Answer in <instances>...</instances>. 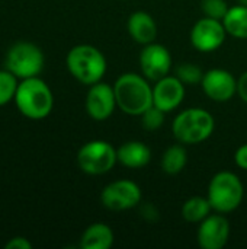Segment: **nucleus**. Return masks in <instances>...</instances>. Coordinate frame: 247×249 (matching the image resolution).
Segmentation results:
<instances>
[{
  "label": "nucleus",
  "mask_w": 247,
  "mask_h": 249,
  "mask_svg": "<svg viewBox=\"0 0 247 249\" xmlns=\"http://www.w3.org/2000/svg\"><path fill=\"white\" fill-rule=\"evenodd\" d=\"M19 79L7 69L0 70V108L13 102L17 90Z\"/></svg>",
  "instance_id": "412c9836"
},
{
  "label": "nucleus",
  "mask_w": 247,
  "mask_h": 249,
  "mask_svg": "<svg viewBox=\"0 0 247 249\" xmlns=\"http://www.w3.org/2000/svg\"><path fill=\"white\" fill-rule=\"evenodd\" d=\"M214 128V117L204 108H188L179 112L172 123L173 137L182 144L202 143L211 137Z\"/></svg>",
  "instance_id": "20e7f679"
},
{
  "label": "nucleus",
  "mask_w": 247,
  "mask_h": 249,
  "mask_svg": "<svg viewBox=\"0 0 247 249\" xmlns=\"http://www.w3.org/2000/svg\"><path fill=\"white\" fill-rule=\"evenodd\" d=\"M239 4H243V6H247V0H239Z\"/></svg>",
  "instance_id": "cd10ccee"
},
{
  "label": "nucleus",
  "mask_w": 247,
  "mask_h": 249,
  "mask_svg": "<svg viewBox=\"0 0 247 249\" xmlns=\"http://www.w3.org/2000/svg\"><path fill=\"white\" fill-rule=\"evenodd\" d=\"M112 245L114 232L106 223L102 222L89 225L80 238V247L83 249H109Z\"/></svg>",
  "instance_id": "f3484780"
},
{
  "label": "nucleus",
  "mask_w": 247,
  "mask_h": 249,
  "mask_svg": "<svg viewBox=\"0 0 247 249\" xmlns=\"http://www.w3.org/2000/svg\"><path fill=\"white\" fill-rule=\"evenodd\" d=\"M227 36L223 20L213 18H201L191 29V44L201 53H213L218 50Z\"/></svg>",
  "instance_id": "1a4fd4ad"
},
{
  "label": "nucleus",
  "mask_w": 247,
  "mask_h": 249,
  "mask_svg": "<svg viewBox=\"0 0 247 249\" xmlns=\"http://www.w3.org/2000/svg\"><path fill=\"white\" fill-rule=\"evenodd\" d=\"M66 66L68 73L86 86L100 82L108 69L103 53L89 44H79L70 48L66 55Z\"/></svg>",
  "instance_id": "7ed1b4c3"
},
{
  "label": "nucleus",
  "mask_w": 247,
  "mask_h": 249,
  "mask_svg": "<svg viewBox=\"0 0 247 249\" xmlns=\"http://www.w3.org/2000/svg\"><path fill=\"white\" fill-rule=\"evenodd\" d=\"M204 93L214 102H229L237 93V79L224 69H211L201 80Z\"/></svg>",
  "instance_id": "f8f14e48"
},
{
  "label": "nucleus",
  "mask_w": 247,
  "mask_h": 249,
  "mask_svg": "<svg viewBox=\"0 0 247 249\" xmlns=\"http://www.w3.org/2000/svg\"><path fill=\"white\" fill-rule=\"evenodd\" d=\"M237 95L242 98L243 102L247 104V71L242 73L237 79Z\"/></svg>",
  "instance_id": "bb28decb"
},
{
  "label": "nucleus",
  "mask_w": 247,
  "mask_h": 249,
  "mask_svg": "<svg viewBox=\"0 0 247 249\" xmlns=\"http://www.w3.org/2000/svg\"><path fill=\"white\" fill-rule=\"evenodd\" d=\"M118 162L130 169H141L148 165L151 159L150 147L138 140H130L122 143L116 149Z\"/></svg>",
  "instance_id": "dca6fc26"
},
{
  "label": "nucleus",
  "mask_w": 247,
  "mask_h": 249,
  "mask_svg": "<svg viewBox=\"0 0 247 249\" xmlns=\"http://www.w3.org/2000/svg\"><path fill=\"white\" fill-rule=\"evenodd\" d=\"M143 193L138 184L130 179L109 182L100 193V203L111 212H124L141 203Z\"/></svg>",
  "instance_id": "6e6552de"
},
{
  "label": "nucleus",
  "mask_w": 247,
  "mask_h": 249,
  "mask_svg": "<svg viewBox=\"0 0 247 249\" xmlns=\"http://www.w3.org/2000/svg\"><path fill=\"white\" fill-rule=\"evenodd\" d=\"M223 25L229 35L239 39H247V6L237 4L230 7L223 19Z\"/></svg>",
  "instance_id": "6ab92c4d"
},
{
  "label": "nucleus",
  "mask_w": 247,
  "mask_h": 249,
  "mask_svg": "<svg viewBox=\"0 0 247 249\" xmlns=\"http://www.w3.org/2000/svg\"><path fill=\"white\" fill-rule=\"evenodd\" d=\"M45 67L44 51L33 42H15L6 53L4 69L15 74L19 80L36 77Z\"/></svg>",
  "instance_id": "423d86ee"
},
{
  "label": "nucleus",
  "mask_w": 247,
  "mask_h": 249,
  "mask_svg": "<svg viewBox=\"0 0 247 249\" xmlns=\"http://www.w3.org/2000/svg\"><path fill=\"white\" fill-rule=\"evenodd\" d=\"M128 32L131 38L141 45H147L156 41L157 36V25L153 16L144 10L134 12L127 22Z\"/></svg>",
  "instance_id": "2eb2a0df"
},
{
  "label": "nucleus",
  "mask_w": 247,
  "mask_h": 249,
  "mask_svg": "<svg viewBox=\"0 0 247 249\" xmlns=\"http://www.w3.org/2000/svg\"><path fill=\"white\" fill-rule=\"evenodd\" d=\"M6 249H32V244L31 241H28L25 236H15L10 238L6 244H4Z\"/></svg>",
  "instance_id": "393cba45"
},
{
  "label": "nucleus",
  "mask_w": 247,
  "mask_h": 249,
  "mask_svg": "<svg viewBox=\"0 0 247 249\" xmlns=\"http://www.w3.org/2000/svg\"><path fill=\"white\" fill-rule=\"evenodd\" d=\"M211 204L207 197L195 196L188 198L182 206V217L189 223H201L205 217L211 214Z\"/></svg>",
  "instance_id": "aec40b11"
},
{
  "label": "nucleus",
  "mask_w": 247,
  "mask_h": 249,
  "mask_svg": "<svg viewBox=\"0 0 247 249\" xmlns=\"http://www.w3.org/2000/svg\"><path fill=\"white\" fill-rule=\"evenodd\" d=\"M234 162L240 169L247 171V143L242 144L234 153Z\"/></svg>",
  "instance_id": "a878e982"
},
{
  "label": "nucleus",
  "mask_w": 247,
  "mask_h": 249,
  "mask_svg": "<svg viewBox=\"0 0 247 249\" xmlns=\"http://www.w3.org/2000/svg\"><path fill=\"white\" fill-rule=\"evenodd\" d=\"M202 69L194 63H181L176 70H175V76L186 86V85H198L201 83L202 77H204Z\"/></svg>",
  "instance_id": "4be33fe9"
},
{
  "label": "nucleus",
  "mask_w": 247,
  "mask_h": 249,
  "mask_svg": "<svg viewBox=\"0 0 247 249\" xmlns=\"http://www.w3.org/2000/svg\"><path fill=\"white\" fill-rule=\"evenodd\" d=\"M13 102L25 118L39 121L52 112L54 93L48 83L39 76L29 77L19 80Z\"/></svg>",
  "instance_id": "f257e3e1"
},
{
  "label": "nucleus",
  "mask_w": 247,
  "mask_h": 249,
  "mask_svg": "<svg viewBox=\"0 0 247 249\" xmlns=\"http://www.w3.org/2000/svg\"><path fill=\"white\" fill-rule=\"evenodd\" d=\"M118 108L128 115L140 117L153 105V88L148 79L137 73H124L114 83Z\"/></svg>",
  "instance_id": "f03ea898"
},
{
  "label": "nucleus",
  "mask_w": 247,
  "mask_h": 249,
  "mask_svg": "<svg viewBox=\"0 0 247 249\" xmlns=\"http://www.w3.org/2000/svg\"><path fill=\"white\" fill-rule=\"evenodd\" d=\"M243 197L245 188L236 174L221 171L211 178L207 198L215 213L227 214L237 210L243 203Z\"/></svg>",
  "instance_id": "39448f33"
},
{
  "label": "nucleus",
  "mask_w": 247,
  "mask_h": 249,
  "mask_svg": "<svg viewBox=\"0 0 247 249\" xmlns=\"http://www.w3.org/2000/svg\"><path fill=\"white\" fill-rule=\"evenodd\" d=\"M140 69L144 77L157 82L167 76L172 69V55L169 50L157 42L144 45L140 54Z\"/></svg>",
  "instance_id": "9b49d317"
},
{
  "label": "nucleus",
  "mask_w": 247,
  "mask_h": 249,
  "mask_svg": "<svg viewBox=\"0 0 247 249\" xmlns=\"http://www.w3.org/2000/svg\"><path fill=\"white\" fill-rule=\"evenodd\" d=\"M77 165L87 175H103L118 162L116 149L106 140H90L77 152Z\"/></svg>",
  "instance_id": "0eeeda50"
},
{
  "label": "nucleus",
  "mask_w": 247,
  "mask_h": 249,
  "mask_svg": "<svg viewBox=\"0 0 247 249\" xmlns=\"http://www.w3.org/2000/svg\"><path fill=\"white\" fill-rule=\"evenodd\" d=\"M116 98L114 85L98 82L92 86H89V90L86 93L84 99V108L87 115L95 121H105L108 120L115 108H116Z\"/></svg>",
  "instance_id": "9d476101"
},
{
  "label": "nucleus",
  "mask_w": 247,
  "mask_h": 249,
  "mask_svg": "<svg viewBox=\"0 0 247 249\" xmlns=\"http://www.w3.org/2000/svg\"><path fill=\"white\" fill-rule=\"evenodd\" d=\"M165 115L166 112L162 111L160 108L151 105L147 111H144L140 117H141V125L144 130L147 131H156L159 130L163 123H165Z\"/></svg>",
  "instance_id": "5701e85b"
},
{
  "label": "nucleus",
  "mask_w": 247,
  "mask_h": 249,
  "mask_svg": "<svg viewBox=\"0 0 247 249\" xmlns=\"http://www.w3.org/2000/svg\"><path fill=\"white\" fill-rule=\"evenodd\" d=\"M188 163V152L182 143L167 147L160 159V168L167 175L181 174Z\"/></svg>",
  "instance_id": "a211bd4d"
},
{
  "label": "nucleus",
  "mask_w": 247,
  "mask_h": 249,
  "mask_svg": "<svg viewBox=\"0 0 247 249\" xmlns=\"http://www.w3.org/2000/svg\"><path fill=\"white\" fill-rule=\"evenodd\" d=\"M153 86V105L162 111L172 112L176 109L185 98V85L176 76H165L154 82Z\"/></svg>",
  "instance_id": "4468645a"
},
{
  "label": "nucleus",
  "mask_w": 247,
  "mask_h": 249,
  "mask_svg": "<svg viewBox=\"0 0 247 249\" xmlns=\"http://www.w3.org/2000/svg\"><path fill=\"white\" fill-rule=\"evenodd\" d=\"M198 245L202 249H223L230 238V223L221 214H210L198 228Z\"/></svg>",
  "instance_id": "ddd939ff"
},
{
  "label": "nucleus",
  "mask_w": 247,
  "mask_h": 249,
  "mask_svg": "<svg viewBox=\"0 0 247 249\" xmlns=\"http://www.w3.org/2000/svg\"><path fill=\"white\" fill-rule=\"evenodd\" d=\"M201 9H202L204 16L213 18L217 20H223L230 7L226 0H202Z\"/></svg>",
  "instance_id": "b1692460"
}]
</instances>
